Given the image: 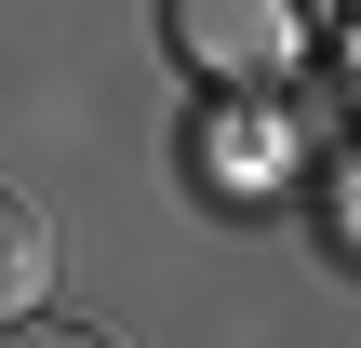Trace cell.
Listing matches in <instances>:
<instances>
[{
    "mask_svg": "<svg viewBox=\"0 0 361 348\" xmlns=\"http://www.w3.org/2000/svg\"><path fill=\"white\" fill-rule=\"evenodd\" d=\"M40 295H54V228H40V201L0 188V322H27Z\"/></svg>",
    "mask_w": 361,
    "mask_h": 348,
    "instance_id": "7a4b0ae2",
    "label": "cell"
},
{
    "mask_svg": "<svg viewBox=\"0 0 361 348\" xmlns=\"http://www.w3.org/2000/svg\"><path fill=\"white\" fill-rule=\"evenodd\" d=\"M0 348H121V335H94V322H0Z\"/></svg>",
    "mask_w": 361,
    "mask_h": 348,
    "instance_id": "3957f363",
    "label": "cell"
},
{
    "mask_svg": "<svg viewBox=\"0 0 361 348\" xmlns=\"http://www.w3.org/2000/svg\"><path fill=\"white\" fill-rule=\"evenodd\" d=\"M161 40H174V67L214 80V94H281V80L308 67V13H295V0H161Z\"/></svg>",
    "mask_w": 361,
    "mask_h": 348,
    "instance_id": "6da1fadb",
    "label": "cell"
}]
</instances>
